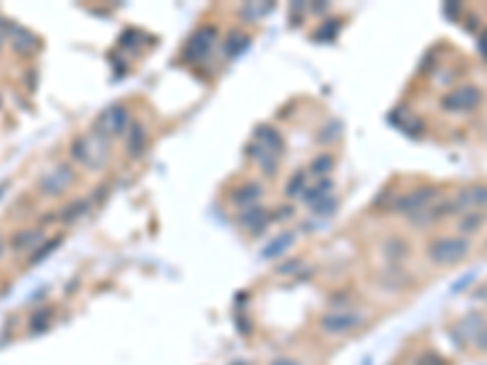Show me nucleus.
Listing matches in <instances>:
<instances>
[{
    "label": "nucleus",
    "instance_id": "obj_1",
    "mask_svg": "<svg viewBox=\"0 0 487 365\" xmlns=\"http://www.w3.org/2000/svg\"><path fill=\"white\" fill-rule=\"evenodd\" d=\"M71 159L76 163L85 166L90 171H100L107 161V149H105V139L100 134H85V137H76L71 149H68Z\"/></svg>",
    "mask_w": 487,
    "mask_h": 365
},
{
    "label": "nucleus",
    "instance_id": "obj_2",
    "mask_svg": "<svg viewBox=\"0 0 487 365\" xmlns=\"http://www.w3.org/2000/svg\"><path fill=\"white\" fill-rule=\"evenodd\" d=\"M470 251V239L468 236H441L434 239L426 249L431 263L436 266H453V263L463 261Z\"/></svg>",
    "mask_w": 487,
    "mask_h": 365
},
{
    "label": "nucleus",
    "instance_id": "obj_3",
    "mask_svg": "<svg viewBox=\"0 0 487 365\" xmlns=\"http://www.w3.org/2000/svg\"><path fill=\"white\" fill-rule=\"evenodd\" d=\"M361 324H363V312L351 309V307L332 309V312H327L319 319V329L327 336H346V334H351V331L359 329Z\"/></svg>",
    "mask_w": 487,
    "mask_h": 365
},
{
    "label": "nucleus",
    "instance_id": "obj_4",
    "mask_svg": "<svg viewBox=\"0 0 487 365\" xmlns=\"http://www.w3.org/2000/svg\"><path fill=\"white\" fill-rule=\"evenodd\" d=\"M438 200V187L436 185H421L414 187V190L399 195L397 200L392 202V212L402 214V217H412V214L421 212L431 205V202Z\"/></svg>",
    "mask_w": 487,
    "mask_h": 365
},
{
    "label": "nucleus",
    "instance_id": "obj_5",
    "mask_svg": "<svg viewBox=\"0 0 487 365\" xmlns=\"http://www.w3.org/2000/svg\"><path fill=\"white\" fill-rule=\"evenodd\" d=\"M129 115L122 105H110L97 115L95 120V134H100L102 139H112V137H120L122 132H127L129 127Z\"/></svg>",
    "mask_w": 487,
    "mask_h": 365
},
{
    "label": "nucleus",
    "instance_id": "obj_6",
    "mask_svg": "<svg viewBox=\"0 0 487 365\" xmlns=\"http://www.w3.org/2000/svg\"><path fill=\"white\" fill-rule=\"evenodd\" d=\"M483 103V93L475 85H461V88L451 90L448 95H443L441 107L446 112H473L475 107Z\"/></svg>",
    "mask_w": 487,
    "mask_h": 365
},
{
    "label": "nucleus",
    "instance_id": "obj_7",
    "mask_svg": "<svg viewBox=\"0 0 487 365\" xmlns=\"http://www.w3.org/2000/svg\"><path fill=\"white\" fill-rule=\"evenodd\" d=\"M458 212H461V207L456 205V200H438V202H431L426 209H421V212H416L407 219H409L412 227L426 229V227H431V224L441 222V219L451 217V214H458Z\"/></svg>",
    "mask_w": 487,
    "mask_h": 365
},
{
    "label": "nucleus",
    "instance_id": "obj_8",
    "mask_svg": "<svg viewBox=\"0 0 487 365\" xmlns=\"http://www.w3.org/2000/svg\"><path fill=\"white\" fill-rule=\"evenodd\" d=\"M73 182V168L68 163H56L52 171H47L40 178V192L49 197H56L61 192L68 190V185Z\"/></svg>",
    "mask_w": 487,
    "mask_h": 365
},
{
    "label": "nucleus",
    "instance_id": "obj_9",
    "mask_svg": "<svg viewBox=\"0 0 487 365\" xmlns=\"http://www.w3.org/2000/svg\"><path fill=\"white\" fill-rule=\"evenodd\" d=\"M215 39H217V30L215 27H205V30H198L195 35L188 39L186 44V56L191 61H200V58L208 56V51L212 49Z\"/></svg>",
    "mask_w": 487,
    "mask_h": 365
},
{
    "label": "nucleus",
    "instance_id": "obj_10",
    "mask_svg": "<svg viewBox=\"0 0 487 365\" xmlns=\"http://www.w3.org/2000/svg\"><path fill=\"white\" fill-rule=\"evenodd\" d=\"M456 205L463 209H485L487 207V182H473L456 192Z\"/></svg>",
    "mask_w": 487,
    "mask_h": 365
},
{
    "label": "nucleus",
    "instance_id": "obj_11",
    "mask_svg": "<svg viewBox=\"0 0 487 365\" xmlns=\"http://www.w3.org/2000/svg\"><path fill=\"white\" fill-rule=\"evenodd\" d=\"M383 256H385V261L390 266H399V263H404L409 259V254H412V246H409V241L404 239V236H387L385 241H383Z\"/></svg>",
    "mask_w": 487,
    "mask_h": 365
},
{
    "label": "nucleus",
    "instance_id": "obj_12",
    "mask_svg": "<svg viewBox=\"0 0 487 365\" xmlns=\"http://www.w3.org/2000/svg\"><path fill=\"white\" fill-rule=\"evenodd\" d=\"M292 244H295V234L292 232H283V234L273 236V239L261 249V259H266V261L283 259V256L292 249Z\"/></svg>",
    "mask_w": 487,
    "mask_h": 365
},
{
    "label": "nucleus",
    "instance_id": "obj_13",
    "mask_svg": "<svg viewBox=\"0 0 487 365\" xmlns=\"http://www.w3.org/2000/svg\"><path fill=\"white\" fill-rule=\"evenodd\" d=\"M261 197H263V187L258 185V182H244L241 187H236V190L232 192V202L244 209L256 207Z\"/></svg>",
    "mask_w": 487,
    "mask_h": 365
},
{
    "label": "nucleus",
    "instance_id": "obj_14",
    "mask_svg": "<svg viewBox=\"0 0 487 365\" xmlns=\"http://www.w3.org/2000/svg\"><path fill=\"white\" fill-rule=\"evenodd\" d=\"M256 144L266 149V151L275 154V156H280V154H283V149H285L280 132L275 130V127H270V125H261L256 130Z\"/></svg>",
    "mask_w": 487,
    "mask_h": 365
},
{
    "label": "nucleus",
    "instance_id": "obj_15",
    "mask_svg": "<svg viewBox=\"0 0 487 365\" xmlns=\"http://www.w3.org/2000/svg\"><path fill=\"white\" fill-rule=\"evenodd\" d=\"M124 147H127L129 156H139L146 147V130L142 122H129L127 137H124Z\"/></svg>",
    "mask_w": 487,
    "mask_h": 365
},
{
    "label": "nucleus",
    "instance_id": "obj_16",
    "mask_svg": "<svg viewBox=\"0 0 487 365\" xmlns=\"http://www.w3.org/2000/svg\"><path fill=\"white\" fill-rule=\"evenodd\" d=\"M268 212L263 207H248V209H244L241 212V217H239V222H241V227L244 229H248V232H253V234H258V232H263L266 229V224H268Z\"/></svg>",
    "mask_w": 487,
    "mask_h": 365
},
{
    "label": "nucleus",
    "instance_id": "obj_17",
    "mask_svg": "<svg viewBox=\"0 0 487 365\" xmlns=\"http://www.w3.org/2000/svg\"><path fill=\"white\" fill-rule=\"evenodd\" d=\"M332 187H334V182L329 180V178H317L315 185H307L305 195H302L300 200L312 209V207L317 205V202H322L327 195H332Z\"/></svg>",
    "mask_w": 487,
    "mask_h": 365
},
{
    "label": "nucleus",
    "instance_id": "obj_18",
    "mask_svg": "<svg viewBox=\"0 0 487 365\" xmlns=\"http://www.w3.org/2000/svg\"><path fill=\"white\" fill-rule=\"evenodd\" d=\"M88 212H90L88 197H76V200H71L66 207L61 209V214H59V217H61L64 224H76L78 219H83Z\"/></svg>",
    "mask_w": 487,
    "mask_h": 365
},
{
    "label": "nucleus",
    "instance_id": "obj_19",
    "mask_svg": "<svg viewBox=\"0 0 487 365\" xmlns=\"http://www.w3.org/2000/svg\"><path fill=\"white\" fill-rule=\"evenodd\" d=\"M8 32H10V44H13L20 54H30L37 47L35 35H30V32L23 30V27L8 25Z\"/></svg>",
    "mask_w": 487,
    "mask_h": 365
},
{
    "label": "nucleus",
    "instance_id": "obj_20",
    "mask_svg": "<svg viewBox=\"0 0 487 365\" xmlns=\"http://www.w3.org/2000/svg\"><path fill=\"white\" fill-rule=\"evenodd\" d=\"M248 154H251V156L256 159V163L261 166V171H263V173H266V175H273L275 171H278L280 159L275 156V154L266 151V149H263V147H258L256 142H253L251 147H248Z\"/></svg>",
    "mask_w": 487,
    "mask_h": 365
},
{
    "label": "nucleus",
    "instance_id": "obj_21",
    "mask_svg": "<svg viewBox=\"0 0 487 365\" xmlns=\"http://www.w3.org/2000/svg\"><path fill=\"white\" fill-rule=\"evenodd\" d=\"M40 244H44V236H42L40 229H23V232H18L10 239V246L15 251H27L30 246H40Z\"/></svg>",
    "mask_w": 487,
    "mask_h": 365
},
{
    "label": "nucleus",
    "instance_id": "obj_22",
    "mask_svg": "<svg viewBox=\"0 0 487 365\" xmlns=\"http://www.w3.org/2000/svg\"><path fill=\"white\" fill-rule=\"evenodd\" d=\"M380 283H383V287H387V290H399V287H407L409 283H412V278H409L399 266H387V271L380 276Z\"/></svg>",
    "mask_w": 487,
    "mask_h": 365
},
{
    "label": "nucleus",
    "instance_id": "obj_23",
    "mask_svg": "<svg viewBox=\"0 0 487 365\" xmlns=\"http://www.w3.org/2000/svg\"><path fill=\"white\" fill-rule=\"evenodd\" d=\"M246 47H248V37L239 30H232L229 35L224 37V56L227 58H236Z\"/></svg>",
    "mask_w": 487,
    "mask_h": 365
},
{
    "label": "nucleus",
    "instance_id": "obj_24",
    "mask_svg": "<svg viewBox=\"0 0 487 365\" xmlns=\"http://www.w3.org/2000/svg\"><path fill=\"white\" fill-rule=\"evenodd\" d=\"M485 214L478 212V209H470V212H463L461 217H458V232L461 234H473L478 232L480 227L485 224Z\"/></svg>",
    "mask_w": 487,
    "mask_h": 365
},
{
    "label": "nucleus",
    "instance_id": "obj_25",
    "mask_svg": "<svg viewBox=\"0 0 487 365\" xmlns=\"http://www.w3.org/2000/svg\"><path fill=\"white\" fill-rule=\"evenodd\" d=\"M307 185H310V178H307V173H305V171H297V173L288 180V185H285V197H290V200H297V197L305 195Z\"/></svg>",
    "mask_w": 487,
    "mask_h": 365
},
{
    "label": "nucleus",
    "instance_id": "obj_26",
    "mask_svg": "<svg viewBox=\"0 0 487 365\" xmlns=\"http://www.w3.org/2000/svg\"><path fill=\"white\" fill-rule=\"evenodd\" d=\"M61 236H54L52 241H44V244L40 246V249H35V254L30 256V266H37V263H42V261H47L49 256L54 254V251L59 249V246H61Z\"/></svg>",
    "mask_w": 487,
    "mask_h": 365
},
{
    "label": "nucleus",
    "instance_id": "obj_27",
    "mask_svg": "<svg viewBox=\"0 0 487 365\" xmlns=\"http://www.w3.org/2000/svg\"><path fill=\"white\" fill-rule=\"evenodd\" d=\"M332 171H334V159L329 154H319V156L312 159L310 173H315L317 178H327Z\"/></svg>",
    "mask_w": 487,
    "mask_h": 365
},
{
    "label": "nucleus",
    "instance_id": "obj_28",
    "mask_svg": "<svg viewBox=\"0 0 487 365\" xmlns=\"http://www.w3.org/2000/svg\"><path fill=\"white\" fill-rule=\"evenodd\" d=\"M341 130H344V127H341V122L332 117V120L324 122V127L319 130V142H324V144L337 142V139L341 137Z\"/></svg>",
    "mask_w": 487,
    "mask_h": 365
},
{
    "label": "nucleus",
    "instance_id": "obj_29",
    "mask_svg": "<svg viewBox=\"0 0 487 365\" xmlns=\"http://www.w3.org/2000/svg\"><path fill=\"white\" fill-rule=\"evenodd\" d=\"M334 209H337V197H334V192H332V195H327L322 202H317V205L312 207V212H315L317 217H329Z\"/></svg>",
    "mask_w": 487,
    "mask_h": 365
},
{
    "label": "nucleus",
    "instance_id": "obj_30",
    "mask_svg": "<svg viewBox=\"0 0 487 365\" xmlns=\"http://www.w3.org/2000/svg\"><path fill=\"white\" fill-rule=\"evenodd\" d=\"M47 326H49V312H47V309H42V312H37L35 316H32V321H30L32 331H42V329H47Z\"/></svg>",
    "mask_w": 487,
    "mask_h": 365
},
{
    "label": "nucleus",
    "instance_id": "obj_31",
    "mask_svg": "<svg viewBox=\"0 0 487 365\" xmlns=\"http://www.w3.org/2000/svg\"><path fill=\"white\" fill-rule=\"evenodd\" d=\"M416 365H446V363H443V358L438 356V353L426 351V353H421V356H419Z\"/></svg>",
    "mask_w": 487,
    "mask_h": 365
},
{
    "label": "nucleus",
    "instance_id": "obj_32",
    "mask_svg": "<svg viewBox=\"0 0 487 365\" xmlns=\"http://www.w3.org/2000/svg\"><path fill=\"white\" fill-rule=\"evenodd\" d=\"M268 8H261V5H246V8L241 10V15H246V18H256V15H263Z\"/></svg>",
    "mask_w": 487,
    "mask_h": 365
},
{
    "label": "nucleus",
    "instance_id": "obj_33",
    "mask_svg": "<svg viewBox=\"0 0 487 365\" xmlns=\"http://www.w3.org/2000/svg\"><path fill=\"white\" fill-rule=\"evenodd\" d=\"M478 51H480V56L487 61V30L480 32V37H478Z\"/></svg>",
    "mask_w": 487,
    "mask_h": 365
},
{
    "label": "nucleus",
    "instance_id": "obj_34",
    "mask_svg": "<svg viewBox=\"0 0 487 365\" xmlns=\"http://www.w3.org/2000/svg\"><path fill=\"white\" fill-rule=\"evenodd\" d=\"M473 280H475V273H468V276H465L461 283H456V285H453V292H461V290H465V287H468V285H470V283H473Z\"/></svg>",
    "mask_w": 487,
    "mask_h": 365
},
{
    "label": "nucleus",
    "instance_id": "obj_35",
    "mask_svg": "<svg viewBox=\"0 0 487 365\" xmlns=\"http://www.w3.org/2000/svg\"><path fill=\"white\" fill-rule=\"evenodd\" d=\"M270 365H302V363L295 361V358H290V356H278V358L270 361Z\"/></svg>",
    "mask_w": 487,
    "mask_h": 365
},
{
    "label": "nucleus",
    "instance_id": "obj_36",
    "mask_svg": "<svg viewBox=\"0 0 487 365\" xmlns=\"http://www.w3.org/2000/svg\"><path fill=\"white\" fill-rule=\"evenodd\" d=\"M290 217H292V207L290 205L280 207L278 212H275V219H290Z\"/></svg>",
    "mask_w": 487,
    "mask_h": 365
},
{
    "label": "nucleus",
    "instance_id": "obj_37",
    "mask_svg": "<svg viewBox=\"0 0 487 365\" xmlns=\"http://www.w3.org/2000/svg\"><path fill=\"white\" fill-rule=\"evenodd\" d=\"M475 341H478V346L483 348V351H487V329H485V331H480L478 339H475Z\"/></svg>",
    "mask_w": 487,
    "mask_h": 365
},
{
    "label": "nucleus",
    "instance_id": "obj_38",
    "mask_svg": "<svg viewBox=\"0 0 487 365\" xmlns=\"http://www.w3.org/2000/svg\"><path fill=\"white\" fill-rule=\"evenodd\" d=\"M443 13H446V15L461 13V5H451V3H448V5H443Z\"/></svg>",
    "mask_w": 487,
    "mask_h": 365
},
{
    "label": "nucleus",
    "instance_id": "obj_39",
    "mask_svg": "<svg viewBox=\"0 0 487 365\" xmlns=\"http://www.w3.org/2000/svg\"><path fill=\"white\" fill-rule=\"evenodd\" d=\"M475 297H478V299H487V285H485V287H480L478 292H475Z\"/></svg>",
    "mask_w": 487,
    "mask_h": 365
},
{
    "label": "nucleus",
    "instance_id": "obj_40",
    "mask_svg": "<svg viewBox=\"0 0 487 365\" xmlns=\"http://www.w3.org/2000/svg\"><path fill=\"white\" fill-rule=\"evenodd\" d=\"M5 32H8V23H3V20H0V39H3Z\"/></svg>",
    "mask_w": 487,
    "mask_h": 365
},
{
    "label": "nucleus",
    "instance_id": "obj_41",
    "mask_svg": "<svg viewBox=\"0 0 487 365\" xmlns=\"http://www.w3.org/2000/svg\"><path fill=\"white\" fill-rule=\"evenodd\" d=\"M3 251H5V241L0 239V259H3Z\"/></svg>",
    "mask_w": 487,
    "mask_h": 365
},
{
    "label": "nucleus",
    "instance_id": "obj_42",
    "mask_svg": "<svg viewBox=\"0 0 487 365\" xmlns=\"http://www.w3.org/2000/svg\"><path fill=\"white\" fill-rule=\"evenodd\" d=\"M232 365H246V363H232Z\"/></svg>",
    "mask_w": 487,
    "mask_h": 365
}]
</instances>
